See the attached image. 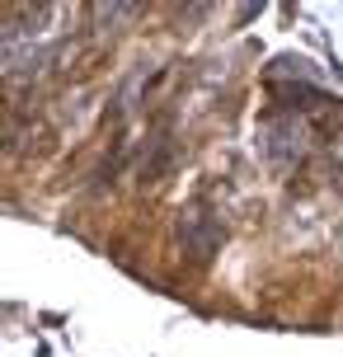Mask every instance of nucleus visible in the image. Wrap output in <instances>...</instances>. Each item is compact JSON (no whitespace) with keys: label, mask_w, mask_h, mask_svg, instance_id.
<instances>
[]
</instances>
